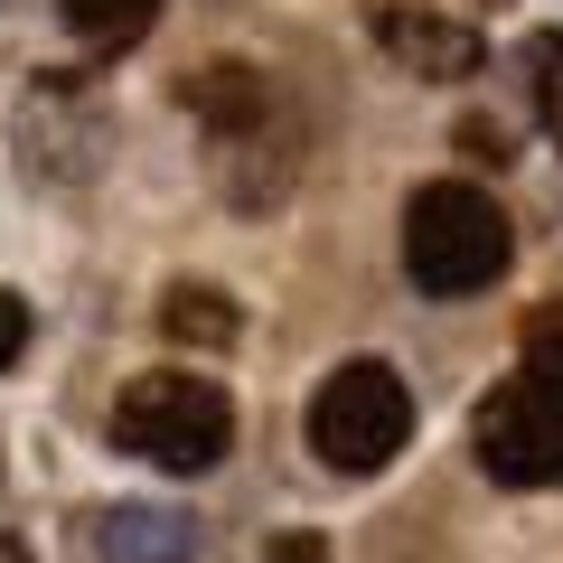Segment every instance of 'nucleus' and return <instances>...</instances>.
I'll return each mask as SVG.
<instances>
[{"mask_svg": "<svg viewBox=\"0 0 563 563\" xmlns=\"http://www.w3.org/2000/svg\"><path fill=\"white\" fill-rule=\"evenodd\" d=\"M225 442H235V404H225L217 376H188V366H151L113 404V451H132L151 470H179V479L217 470Z\"/></svg>", "mask_w": 563, "mask_h": 563, "instance_id": "2", "label": "nucleus"}, {"mask_svg": "<svg viewBox=\"0 0 563 563\" xmlns=\"http://www.w3.org/2000/svg\"><path fill=\"white\" fill-rule=\"evenodd\" d=\"M376 38H385V57L395 66H413V76H479V29H461V20H404V10H385L376 20Z\"/></svg>", "mask_w": 563, "mask_h": 563, "instance_id": "7", "label": "nucleus"}, {"mask_svg": "<svg viewBox=\"0 0 563 563\" xmlns=\"http://www.w3.org/2000/svg\"><path fill=\"white\" fill-rule=\"evenodd\" d=\"M161 329L169 339H198V347H225L235 339V310H225V291H207V282H179L161 301Z\"/></svg>", "mask_w": 563, "mask_h": 563, "instance_id": "9", "label": "nucleus"}, {"mask_svg": "<svg viewBox=\"0 0 563 563\" xmlns=\"http://www.w3.org/2000/svg\"><path fill=\"white\" fill-rule=\"evenodd\" d=\"M507 254H517V225H507V207L488 188L432 179L404 198V273H413V291L470 301V291H488L507 273Z\"/></svg>", "mask_w": 563, "mask_h": 563, "instance_id": "1", "label": "nucleus"}, {"mask_svg": "<svg viewBox=\"0 0 563 563\" xmlns=\"http://www.w3.org/2000/svg\"><path fill=\"white\" fill-rule=\"evenodd\" d=\"M29 329H38V320H29V301H20V291H0V376L29 357Z\"/></svg>", "mask_w": 563, "mask_h": 563, "instance_id": "13", "label": "nucleus"}, {"mask_svg": "<svg viewBox=\"0 0 563 563\" xmlns=\"http://www.w3.org/2000/svg\"><path fill=\"white\" fill-rule=\"evenodd\" d=\"M461 151H470V161H488V169H498V161H517L498 122H461Z\"/></svg>", "mask_w": 563, "mask_h": 563, "instance_id": "14", "label": "nucleus"}, {"mask_svg": "<svg viewBox=\"0 0 563 563\" xmlns=\"http://www.w3.org/2000/svg\"><path fill=\"white\" fill-rule=\"evenodd\" d=\"M470 451L498 488H563V395L536 376H507L470 413Z\"/></svg>", "mask_w": 563, "mask_h": 563, "instance_id": "4", "label": "nucleus"}, {"mask_svg": "<svg viewBox=\"0 0 563 563\" xmlns=\"http://www.w3.org/2000/svg\"><path fill=\"white\" fill-rule=\"evenodd\" d=\"M179 103H198L217 132H235V122H254L263 103H273V85H263L254 66H207V76H188V85H179Z\"/></svg>", "mask_w": 563, "mask_h": 563, "instance_id": "8", "label": "nucleus"}, {"mask_svg": "<svg viewBox=\"0 0 563 563\" xmlns=\"http://www.w3.org/2000/svg\"><path fill=\"white\" fill-rule=\"evenodd\" d=\"M10 141H20V169L29 179H95V161L113 151V113L95 103V85L85 76H38L20 95V113H10Z\"/></svg>", "mask_w": 563, "mask_h": 563, "instance_id": "5", "label": "nucleus"}, {"mask_svg": "<svg viewBox=\"0 0 563 563\" xmlns=\"http://www.w3.org/2000/svg\"><path fill=\"white\" fill-rule=\"evenodd\" d=\"M198 517L161 498H122L95 517V563H198Z\"/></svg>", "mask_w": 563, "mask_h": 563, "instance_id": "6", "label": "nucleus"}, {"mask_svg": "<svg viewBox=\"0 0 563 563\" xmlns=\"http://www.w3.org/2000/svg\"><path fill=\"white\" fill-rule=\"evenodd\" d=\"M273 563H329L320 536H273Z\"/></svg>", "mask_w": 563, "mask_h": 563, "instance_id": "15", "label": "nucleus"}, {"mask_svg": "<svg viewBox=\"0 0 563 563\" xmlns=\"http://www.w3.org/2000/svg\"><path fill=\"white\" fill-rule=\"evenodd\" d=\"M301 422H310V451H320L339 479H376V470L413 442V385L385 357H347V366L320 376V395H310Z\"/></svg>", "mask_w": 563, "mask_h": 563, "instance_id": "3", "label": "nucleus"}, {"mask_svg": "<svg viewBox=\"0 0 563 563\" xmlns=\"http://www.w3.org/2000/svg\"><path fill=\"white\" fill-rule=\"evenodd\" d=\"M526 76H536V122L554 132V151H563V38H554V29L526 38Z\"/></svg>", "mask_w": 563, "mask_h": 563, "instance_id": "11", "label": "nucleus"}, {"mask_svg": "<svg viewBox=\"0 0 563 563\" xmlns=\"http://www.w3.org/2000/svg\"><path fill=\"white\" fill-rule=\"evenodd\" d=\"M526 376H536V385H554V395H563V310L526 320Z\"/></svg>", "mask_w": 563, "mask_h": 563, "instance_id": "12", "label": "nucleus"}, {"mask_svg": "<svg viewBox=\"0 0 563 563\" xmlns=\"http://www.w3.org/2000/svg\"><path fill=\"white\" fill-rule=\"evenodd\" d=\"M0 563H38V554H29V536H10V526H0Z\"/></svg>", "mask_w": 563, "mask_h": 563, "instance_id": "16", "label": "nucleus"}, {"mask_svg": "<svg viewBox=\"0 0 563 563\" xmlns=\"http://www.w3.org/2000/svg\"><path fill=\"white\" fill-rule=\"evenodd\" d=\"M57 10H66V29L95 38V47H132L141 29L161 20V0H57Z\"/></svg>", "mask_w": 563, "mask_h": 563, "instance_id": "10", "label": "nucleus"}]
</instances>
